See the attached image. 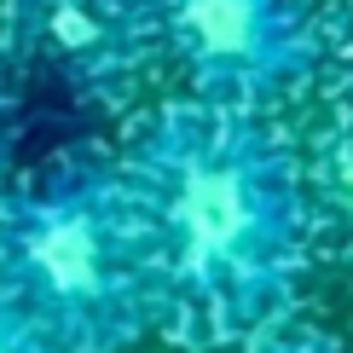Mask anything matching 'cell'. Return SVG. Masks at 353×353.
Returning <instances> with one entry per match:
<instances>
[{"instance_id":"obj_1","label":"cell","mask_w":353,"mask_h":353,"mask_svg":"<svg viewBox=\"0 0 353 353\" xmlns=\"http://www.w3.org/2000/svg\"><path fill=\"white\" fill-rule=\"evenodd\" d=\"M122 174L157 255L168 336L232 347L284 319L307 249V191L255 116L191 99L151 122Z\"/></svg>"},{"instance_id":"obj_2","label":"cell","mask_w":353,"mask_h":353,"mask_svg":"<svg viewBox=\"0 0 353 353\" xmlns=\"http://www.w3.org/2000/svg\"><path fill=\"white\" fill-rule=\"evenodd\" d=\"M0 296L64 353H122L163 325V284L128 174H52L0 197Z\"/></svg>"},{"instance_id":"obj_3","label":"cell","mask_w":353,"mask_h":353,"mask_svg":"<svg viewBox=\"0 0 353 353\" xmlns=\"http://www.w3.org/2000/svg\"><path fill=\"white\" fill-rule=\"evenodd\" d=\"M163 52L203 105L255 110L313 58L307 0H151Z\"/></svg>"},{"instance_id":"obj_4","label":"cell","mask_w":353,"mask_h":353,"mask_svg":"<svg viewBox=\"0 0 353 353\" xmlns=\"http://www.w3.org/2000/svg\"><path fill=\"white\" fill-rule=\"evenodd\" d=\"M35 35L81 87H116L145 52H163L151 0H35Z\"/></svg>"},{"instance_id":"obj_5","label":"cell","mask_w":353,"mask_h":353,"mask_svg":"<svg viewBox=\"0 0 353 353\" xmlns=\"http://www.w3.org/2000/svg\"><path fill=\"white\" fill-rule=\"evenodd\" d=\"M0 353H64V347H58L23 307H12L6 296H0Z\"/></svg>"},{"instance_id":"obj_6","label":"cell","mask_w":353,"mask_h":353,"mask_svg":"<svg viewBox=\"0 0 353 353\" xmlns=\"http://www.w3.org/2000/svg\"><path fill=\"white\" fill-rule=\"evenodd\" d=\"M249 353H342L336 342H325V336H313V330H296V325H284L278 319L272 330H261L255 342H243Z\"/></svg>"},{"instance_id":"obj_7","label":"cell","mask_w":353,"mask_h":353,"mask_svg":"<svg viewBox=\"0 0 353 353\" xmlns=\"http://www.w3.org/2000/svg\"><path fill=\"white\" fill-rule=\"evenodd\" d=\"M0 157H6V134H0Z\"/></svg>"}]
</instances>
